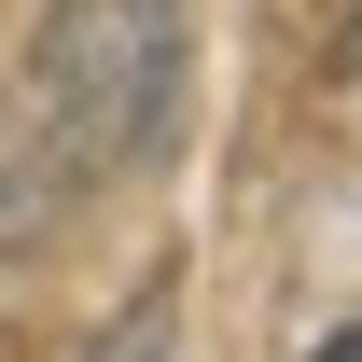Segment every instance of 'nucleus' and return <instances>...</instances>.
<instances>
[{
	"label": "nucleus",
	"instance_id": "4",
	"mask_svg": "<svg viewBox=\"0 0 362 362\" xmlns=\"http://www.w3.org/2000/svg\"><path fill=\"white\" fill-rule=\"evenodd\" d=\"M307 362H362V320H334V334H320V349Z\"/></svg>",
	"mask_w": 362,
	"mask_h": 362
},
{
	"label": "nucleus",
	"instance_id": "2",
	"mask_svg": "<svg viewBox=\"0 0 362 362\" xmlns=\"http://www.w3.org/2000/svg\"><path fill=\"white\" fill-rule=\"evenodd\" d=\"M56 195H70V168L42 153V126L0 112V265H28V251L56 237Z\"/></svg>",
	"mask_w": 362,
	"mask_h": 362
},
{
	"label": "nucleus",
	"instance_id": "1",
	"mask_svg": "<svg viewBox=\"0 0 362 362\" xmlns=\"http://www.w3.org/2000/svg\"><path fill=\"white\" fill-rule=\"evenodd\" d=\"M181 0H42L28 28V112L70 181H139L181 139Z\"/></svg>",
	"mask_w": 362,
	"mask_h": 362
},
{
	"label": "nucleus",
	"instance_id": "3",
	"mask_svg": "<svg viewBox=\"0 0 362 362\" xmlns=\"http://www.w3.org/2000/svg\"><path fill=\"white\" fill-rule=\"evenodd\" d=\"M84 362H181V293H139V307L112 320V334H98Z\"/></svg>",
	"mask_w": 362,
	"mask_h": 362
}]
</instances>
